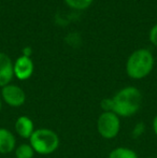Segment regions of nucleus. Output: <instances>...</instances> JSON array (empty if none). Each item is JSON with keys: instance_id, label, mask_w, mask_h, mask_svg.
I'll return each instance as SVG.
<instances>
[{"instance_id": "obj_1", "label": "nucleus", "mask_w": 157, "mask_h": 158, "mask_svg": "<svg viewBox=\"0 0 157 158\" xmlns=\"http://www.w3.org/2000/svg\"><path fill=\"white\" fill-rule=\"evenodd\" d=\"M112 99H113V112L118 116L129 117L139 111L142 96L138 88L129 86L119 90Z\"/></svg>"}, {"instance_id": "obj_2", "label": "nucleus", "mask_w": 157, "mask_h": 158, "mask_svg": "<svg viewBox=\"0 0 157 158\" xmlns=\"http://www.w3.org/2000/svg\"><path fill=\"white\" fill-rule=\"evenodd\" d=\"M153 55L147 50H138L134 52L127 60L126 71L131 79L140 80L145 77L153 69Z\"/></svg>"}, {"instance_id": "obj_3", "label": "nucleus", "mask_w": 157, "mask_h": 158, "mask_svg": "<svg viewBox=\"0 0 157 158\" xmlns=\"http://www.w3.org/2000/svg\"><path fill=\"white\" fill-rule=\"evenodd\" d=\"M30 145L34 151L41 155H48L58 148L59 138L56 132L48 128L35 130L30 137Z\"/></svg>"}, {"instance_id": "obj_4", "label": "nucleus", "mask_w": 157, "mask_h": 158, "mask_svg": "<svg viewBox=\"0 0 157 158\" xmlns=\"http://www.w3.org/2000/svg\"><path fill=\"white\" fill-rule=\"evenodd\" d=\"M121 128L119 117L114 112H103L97 122V129L105 139H113L118 135Z\"/></svg>"}, {"instance_id": "obj_5", "label": "nucleus", "mask_w": 157, "mask_h": 158, "mask_svg": "<svg viewBox=\"0 0 157 158\" xmlns=\"http://www.w3.org/2000/svg\"><path fill=\"white\" fill-rule=\"evenodd\" d=\"M3 100L13 108H19L25 103L26 95L21 87L16 85H6L2 88L1 92Z\"/></svg>"}, {"instance_id": "obj_6", "label": "nucleus", "mask_w": 157, "mask_h": 158, "mask_svg": "<svg viewBox=\"0 0 157 158\" xmlns=\"http://www.w3.org/2000/svg\"><path fill=\"white\" fill-rule=\"evenodd\" d=\"M14 75V66L10 57L4 53H0V86L9 85Z\"/></svg>"}, {"instance_id": "obj_7", "label": "nucleus", "mask_w": 157, "mask_h": 158, "mask_svg": "<svg viewBox=\"0 0 157 158\" xmlns=\"http://www.w3.org/2000/svg\"><path fill=\"white\" fill-rule=\"evenodd\" d=\"M34 72V64L27 56H21L14 64V74L19 80H27Z\"/></svg>"}, {"instance_id": "obj_8", "label": "nucleus", "mask_w": 157, "mask_h": 158, "mask_svg": "<svg viewBox=\"0 0 157 158\" xmlns=\"http://www.w3.org/2000/svg\"><path fill=\"white\" fill-rule=\"evenodd\" d=\"M15 131L19 137L24 139H30L32 133L35 132V126L32 121L27 116H21L17 118L15 123Z\"/></svg>"}, {"instance_id": "obj_9", "label": "nucleus", "mask_w": 157, "mask_h": 158, "mask_svg": "<svg viewBox=\"0 0 157 158\" xmlns=\"http://www.w3.org/2000/svg\"><path fill=\"white\" fill-rule=\"evenodd\" d=\"M15 144L16 141L12 132L6 128H0V153L8 154L12 152L15 148Z\"/></svg>"}, {"instance_id": "obj_10", "label": "nucleus", "mask_w": 157, "mask_h": 158, "mask_svg": "<svg viewBox=\"0 0 157 158\" xmlns=\"http://www.w3.org/2000/svg\"><path fill=\"white\" fill-rule=\"evenodd\" d=\"M109 158H139L136 152L127 148H118L109 155Z\"/></svg>"}, {"instance_id": "obj_11", "label": "nucleus", "mask_w": 157, "mask_h": 158, "mask_svg": "<svg viewBox=\"0 0 157 158\" xmlns=\"http://www.w3.org/2000/svg\"><path fill=\"white\" fill-rule=\"evenodd\" d=\"M16 158H32L35 155V151L30 144H22L15 151Z\"/></svg>"}, {"instance_id": "obj_12", "label": "nucleus", "mask_w": 157, "mask_h": 158, "mask_svg": "<svg viewBox=\"0 0 157 158\" xmlns=\"http://www.w3.org/2000/svg\"><path fill=\"white\" fill-rule=\"evenodd\" d=\"M67 4L73 9H78V10H83L86 9L87 6H90L93 0H66Z\"/></svg>"}, {"instance_id": "obj_13", "label": "nucleus", "mask_w": 157, "mask_h": 158, "mask_svg": "<svg viewBox=\"0 0 157 158\" xmlns=\"http://www.w3.org/2000/svg\"><path fill=\"white\" fill-rule=\"evenodd\" d=\"M101 108L105 112H113V99H105L101 102Z\"/></svg>"}, {"instance_id": "obj_14", "label": "nucleus", "mask_w": 157, "mask_h": 158, "mask_svg": "<svg viewBox=\"0 0 157 158\" xmlns=\"http://www.w3.org/2000/svg\"><path fill=\"white\" fill-rule=\"evenodd\" d=\"M150 40L154 45L157 46V24L152 28L151 32H150Z\"/></svg>"}, {"instance_id": "obj_15", "label": "nucleus", "mask_w": 157, "mask_h": 158, "mask_svg": "<svg viewBox=\"0 0 157 158\" xmlns=\"http://www.w3.org/2000/svg\"><path fill=\"white\" fill-rule=\"evenodd\" d=\"M153 129H154L155 135H157V115L155 116V118H154V121H153Z\"/></svg>"}, {"instance_id": "obj_16", "label": "nucleus", "mask_w": 157, "mask_h": 158, "mask_svg": "<svg viewBox=\"0 0 157 158\" xmlns=\"http://www.w3.org/2000/svg\"><path fill=\"white\" fill-rule=\"evenodd\" d=\"M30 54H31V50H30L29 48H24V56H27V57H29V56H30Z\"/></svg>"}, {"instance_id": "obj_17", "label": "nucleus", "mask_w": 157, "mask_h": 158, "mask_svg": "<svg viewBox=\"0 0 157 158\" xmlns=\"http://www.w3.org/2000/svg\"><path fill=\"white\" fill-rule=\"evenodd\" d=\"M0 110H1V100H0Z\"/></svg>"}]
</instances>
